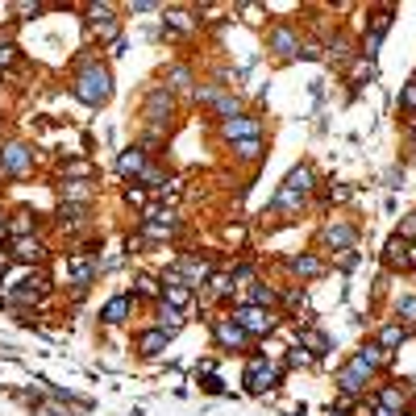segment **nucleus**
Returning a JSON list of instances; mask_svg holds the SVG:
<instances>
[{"label": "nucleus", "instance_id": "30", "mask_svg": "<svg viewBox=\"0 0 416 416\" xmlns=\"http://www.w3.org/2000/svg\"><path fill=\"white\" fill-rule=\"evenodd\" d=\"M412 238H416V213L400 225V242H412Z\"/></svg>", "mask_w": 416, "mask_h": 416}, {"label": "nucleus", "instance_id": "11", "mask_svg": "<svg viewBox=\"0 0 416 416\" xmlns=\"http://www.w3.org/2000/svg\"><path fill=\"white\" fill-rule=\"evenodd\" d=\"M325 242L350 254V250H354V242H358V233H354V225H329V229H325Z\"/></svg>", "mask_w": 416, "mask_h": 416}, {"label": "nucleus", "instance_id": "15", "mask_svg": "<svg viewBox=\"0 0 416 416\" xmlns=\"http://www.w3.org/2000/svg\"><path fill=\"white\" fill-rule=\"evenodd\" d=\"M125 313H129V295H117V300H108V304H104L100 320H104V325H121Z\"/></svg>", "mask_w": 416, "mask_h": 416}, {"label": "nucleus", "instance_id": "27", "mask_svg": "<svg viewBox=\"0 0 416 416\" xmlns=\"http://www.w3.org/2000/svg\"><path fill=\"white\" fill-rule=\"evenodd\" d=\"M179 325H183V317H179L175 308H167V304H163V333H175Z\"/></svg>", "mask_w": 416, "mask_h": 416}, {"label": "nucleus", "instance_id": "22", "mask_svg": "<svg viewBox=\"0 0 416 416\" xmlns=\"http://www.w3.org/2000/svg\"><path fill=\"white\" fill-rule=\"evenodd\" d=\"M117 167H121V175H142V171H146V158H142L138 150H129V154H121V163H117Z\"/></svg>", "mask_w": 416, "mask_h": 416}, {"label": "nucleus", "instance_id": "17", "mask_svg": "<svg viewBox=\"0 0 416 416\" xmlns=\"http://www.w3.org/2000/svg\"><path fill=\"white\" fill-rule=\"evenodd\" d=\"M404 404H408V400H404V392H400V387H383V392H379V408H387V412H404Z\"/></svg>", "mask_w": 416, "mask_h": 416}, {"label": "nucleus", "instance_id": "20", "mask_svg": "<svg viewBox=\"0 0 416 416\" xmlns=\"http://www.w3.org/2000/svg\"><path fill=\"white\" fill-rule=\"evenodd\" d=\"M92 29H96L100 38H113V29H117L113 25V13L108 9H92Z\"/></svg>", "mask_w": 416, "mask_h": 416}, {"label": "nucleus", "instance_id": "14", "mask_svg": "<svg viewBox=\"0 0 416 416\" xmlns=\"http://www.w3.org/2000/svg\"><path fill=\"white\" fill-rule=\"evenodd\" d=\"M217 342L220 345H245V333L233 325V317H225V320H217Z\"/></svg>", "mask_w": 416, "mask_h": 416}, {"label": "nucleus", "instance_id": "3", "mask_svg": "<svg viewBox=\"0 0 416 416\" xmlns=\"http://www.w3.org/2000/svg\"><path fill=\"white\" fill-rule=\"evenodd\" d=\"M233 325L242 329V333H270L275 329V313L270 308H258V304H245L233 313Z\"/></svg>", "mask_w": 416, "mask_h": 416}, {"label": "nucleus", "instance_id": "6", "mask_svg": "<svg viewBox=\"0 0 416 416\" xmlns=\"http://www.w3.org/2000/svg\"><path fill=\"white\" fill-rule=\"evenodd\" d=\"M387 29H392V9H379L375 17H370V34H367V42H362V54H375V50L383 46V38H387Z\"/></svg>", "mask_w": 416, "mask_h": 416}, {"label": "nucleus", "instance_id": "4", "mask_svg": "<svg viewBox=\"0 0 416 416\" xmlns=\"http://www.w3.org/2000/svg\"><path fill=\"white\" fill-rule=\"evenodd\" d=\"M279 383V367H270V362H263V358H254L250 362V370H245V387L254 395H263V392H270Z\"/></svg>", "mask_w": 416, "mask_h": 416}, {"label": "nucleus", "instance_id": "21", "mask_svg": "<svg viewBox=\"0 0 416 416\" xmlns=\"http://www.w3.org/2000/svg\"><path fill=\"white\" fill-rule=\"evenodd\" d=\"M13 254H17L21 263H38V258H42V245H38V242H29V238H17Z\"/></svg>", "mask_w": 416, "mask_h": 416}, {"label": "nucleus", "instance_id": "35", "mask_svg": "<svg viewBox=\"0 0 416 416\" xmlns=\"http://www.w3.org/2000/svg\"><path fill=\"white\" fill-rule=\"evenodd\" d=\"M333 416H345V412H333Z\"/></svg>", "mask_w": 416, "mask_h": 416}, {"label": "nucleus", "instance_id": "24", "mask_svg": "<svg viewBox=\"0 0 416 416\" xmlns=\"http://www.w3.org/2000/svg\"><path fill=\"white\" fill-rule=\"evenodd\" d=\"M400 108H404L408 117H416V79L412 83H404V92H400Z\"/></svg>", "mask_w": 416, "mask_h": 416}, {"label": "nucleus", "instance_id": "33", "mask_svg": "<svg viewBox=\"0 0 416 416\" xmlns=\"http://www.w3.org/2000/svg\"><path fill=\"white\" fill-rule=\"evenodd\" d=\"M213 292H217V295L229 292V279H225V275H217V279H213Z\"/></svg>", "mask_w": 416, "mask_h": 416}, {"label": "nucleus", "instance_id": "26", "mask_svg": "<svg viewBox=\"0 0 416 416\" xmlns=\"http://www.w3.org/2000/svg\"><path fill=\"white\" fill-rule=\"evenodd\" d=\"M395 313H400V320H404V325H412V320H416V295L400 300V304H395Z\"/></svg>", "mask_w": 416, "mask_h": 416}, {"label": "nucleus", "instance_id": "32", "mask_svg": "<svg viewBox=\"0 0 416 416\" xmlns=\"http://www.w3.org/2000/svg\"><path fill=\"white\" fill-rule=\"evenodd\" d=\"M13 63V42H0V67H9Z\"/></svg>", "mask_w": 416, "mask_h": 416}, {"label": "nucleus", "instance_id": "31", "mask_svg": "<svg viewBox=\"0 0 416 416\" xmlns=\"http://www.w3.org/2000/svg\"><path fill=\"white\" fill-rule=\"evenodd\" d=\"M258 138H254V142H242V146H238V154H242V158H258Z\"/></svg>", "mask_w": 416, "mask_h": 416}, {"label": "nucleus", "instance_id": "29", "mask_svg": "<svg viewBox=\"0 0 416 416\" xmlns=\"http://www.w3.org/2000/svg\"><path fill=\"white\" fill-rule=\"evenodd\" d=\"M300 338H304V342L313 345L317 354H325V350H329V338H325V333H300Z\"/></svg>", "mask_w": 416, "mask_h": 416}, {"label": "nucleus", "instance_id": "23", "mask_svg": "<svg viewBox=\"0 0 416 416\" xmlns=\"http://www.w3.org/2000/svg\"><path fill=\"white\" fill-rule=\"evenodd\" d=\"M354 358H358V362H362V367H367V370H375V367H379V362H383V358H387V354H383L379 345H362V350H358Z\"/></svg>", "mask_w": 416, "mask_h": 416}, {"label": "nucleus", "instance_id": "1", "mask_svg": "<svg viewBox=\"0 0 416 416\" xmlns=\"http://www.w3.org/2000/svg\"><path fill=\"white\" fill-rule=\"evenodd\" d=\"M75 96L88 100V104H104V100L113 96V79L104 67H88V71L75 79Z\"/></svg>", "mask_w": 416, "mask_h": 416}, {"label": "nucleus", "instance_id": "28", "mask_svg": "<svg viewBox=\"0 0 416 416\" xmlns=\"http://www.w3.org/2000/svg\"><path fill=\"white\" fill-rule=\"evenodd\" d=\"M9 229H13L17 238H21V233H29V229H34V220H29V213H17V217L9 220Z\"/></svg>", "mask_w": 416, "mask_h": 416}, {"label": "nucleus", "instance_id": "2", "mask_svg": "<svg viewBox=\"0 0 416 416\" xmlns=\"http://www.w3.org/2000/svg\"><path fill=\"white\" fill-rule=\"evenodd\" d=\"M308 188H313V171H308V167L292 171L288 175V183H283V192L275 196V213H292V208H300V200H304Z\"/></svg>", "mask_w": 416, "mask_h": 416}, {"label": "nucleus", "instance_id": "18", "mask_svg": "<svg viewBox=\"0 0 416 416\" xmlns=\"http://www.w3.org/2000/svg\"><path fill=\"white\" fill-rule=\"evenodd\" d=\"M146 113H150V121H167V117H171V100L163 96V92H154L150 104H146Z\"/></svg>", "mask_w": 416, "mask_h": 416}, {"label": "nucleus", "instance_id": "25", "mask_svg": "<svg viewBox=\"0 0 416 416\" xmlns=\"http://www.w3.org/2000/svg\"><path fill=\"white\" fill-rule=\"evenodd\" d=\"M163 345H167V333H163V329H158V333H146V338H142V354H158Z\"/></svg>", "mask_w": 416, "mask_h": 416}, {"label": "nucleus", "instance_id": "8", "mask_svg": "<svg viewBox=\"0 0 416 416\" xmlns=\"http://www.w3.org/2000/svg\"><path fill=\"white\" fill-rule=\"evenodd\" d=\"M383 263H387L392 270L412 267V245H408V242H400V238H392V242H387V250H383Z\"/></svg>", "mask_w": 416, "mask_h": 416}, {"label": "nucleus", "instance_id": "10", "mask_svg": "<svg viewBox=\"0 0 416 416\" xmlns=\"http://www.w3.org/2000/svg\"><path fill=\"white\" fill-rule=\"evenodd\" d=\"M408 342V329H404V325H400V320H392V325H383V329H379V350H383V354H392V350H400V345Z\"/></svg>", "mask_w": 416, "mask_h": 416}, {"label": "nucleus", "instance_id": "9", "mask_svg": "<svg viewBox=\"0 0 416 416\" xmlns=\"http://www.w3.org/2000/svg\"><path fill=\"white\" fill-rule=\"evenodd\" d=\"M263 133V125L254 121V117H233V121H225V138L233 142V138H245V142H254Z\"/></svg>", "mask_w": 416, "mask_h": 416}, {"label": "nucleus", "instance_id": "7", "mask_svg": "<svg viewBox=\"0 0 416 416\" xmlns=\"http://www.w3.org/2000/svg\"><path fill=\"white\" fill-rule=\"evenodd\" d=\"M0 167H4L9 175H25L29 167H34V154H29L25 146H4L0 150Z\"/></svg>", "mask_w": 416, "mask_h": 416}, {"label": "nucleus", "instance_id": "19", "mask_svg": "<svg viewBox=\"0 0 416 416\" xmlns=\"http://www.w3.org/2000/svg\"><path fill=\"white\" fill-rule=\"evenodd\" d=\"M292 270H295V275H304V279H317V275H320V258L300 254V258H292Z\"/></svg>", "mask_w": 416, "mask_h": 416}, {"label": "nucleus", "instance_id": "34", "mask_svg": "<svg viewBox=\"0 0 416 416\" xmlns=\"http://www.w3.org/2000/svg\"><path fill=\"white\" fill-rule=\"evenodd\" d=\"M375 416H395V412H387V408H375Z\"/></svg>", "mask_w": 416, "mask_h": 416}, {"label": "nucleus", "instance_id": "16", "mask_svg": "<svg viewBox=\"0 0 416 416\" xmlns=\"http://www.w3.org/2000/svg\"><path fill=\"white\" fill-rule=\"evenodd\" d=\"M270 46H275V54H283V59H288V54L300 50V42H295L292 29H275V34H270Z\"/></svg>", "mask_w": 416, "mask_h": 416}, {"label": "nucleus", "instance_id": "12", "mask_svg": "<svg viewBox=\"0 0 416 416\" xmlns=\"http://www.w3.org/2000/svg\"><path fill=\"white\" fill-rule=\"evenodd\" d=\"M171 229H175V217H171V213H154V217L142 220V233H146V238H167Z\"/></svg>", "mask_w": 416, "mask_h": 416}, {"label": "nucleus", "instance_id": "5", "mask_svg": "<svg viewBox=\"0 0 416 416\" xmlns=\"http://www.w3.org/2000/svg\"><path fill=\"white\" fill-rule=\"evenodd\" d=\"M367 379H370V370L358 358H350V367H342V375H338V387H342V395H358L367 387Z\"/></svg>", "mask_w": 416, "mask_h": 416}, {"label": "nucleus", "instance_id": "13", "mask_svg": "<svg viewBox=\"0 0 416 416\" xmlns=\"http://www.w3.org/2000/svg\"><path fill=\"white\" fill-rule=\"evenodd\" d=\"M163 295H167V304H171L175 313H179V308H188V300H192V288H188V283H179V279H167V288H163Z\"/></svg>", "mask_w": 416, "mask_h": 416}]
</instances>
